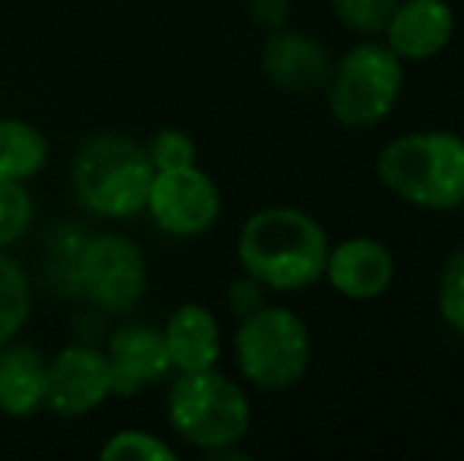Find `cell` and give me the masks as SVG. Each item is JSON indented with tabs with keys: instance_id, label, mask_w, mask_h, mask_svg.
Instances as JSON below:
<instances>
[{
	"instance_id": "11",
	"label": "cell",
	"mask_w": 464,
	"mask_h": 461,
	"mask_svg": "<svg viewBox=\"0 0 464 461\" xmlns=\"http://www.w3.org/2000/svg\"><path fill=\"white\" fill-rule=\"evenodd\" d=\"M323 278L348 301H376L395 282V256L376 237H348L338 246H329Z\"/></svg>"
},
{
	"instance_id": "14",
	"label": "cell",
	"mask_w": 464,
	"mask_h": 461,
	"mask_svg": "<svg viewBox=\"0 0 464 461\" xmlns=\"http://www.w3.org/2000/svg\"><path fill=\"white\" fill-rule=\"evenodd\" d=\"M165 348L174 363V373H189V370H208L221 357V326L215 313L202 303H180L168 316Z\"/></svg>"
},
{
	"instance_id": "21",
	"label": "cell",
	"mask_w": 464,
	"mask_h": 461,
	"mask_svg": "<svg viewBox=\"0 0 464 461\" xmlns=\"http://www.w3.org/2000/svg\"><path fill=\"white\" fill-rule=\"evenodd\" d=\"M436 307L449 329L464 335V246L446 259L436 288Z\"/></svg>"
},
{
	"instance_id": "5",
	"label": "cell",
	"mask_w": 464,
	"mask_h": 461,
	"mask_svg": "<svg viewBox=\"0 0 464 461\" xmlns=\"http://www.w3.org/2000/svg\"><path fill=\"white\" fill-rule=\"evenodd\" d=\"M401 57L376 38H363L332 61V76L325 82L329 111L344 130H370L382 123L401 99Z\"/></svg>"
},
{
	"instance_id": "23",
	"label": "cell",
	"mask_w": 464,
	"mask_h": 461,
	"mask_svg": "<svg viewBox=\"0 0 464 461\" xmlns=\"http://www.w3.org/2000/svg\"><path fill=\"white\" fill-rule=\"evenodd\" d=\"M227 303L237 316H250L253 310L266 307V284H259L256 278H250L244 272L240 278H234L227 288Z\"/></svg>"
},
{
	"instance_id": "13",
	"label": "cell",
	"mask_w": 464,
	"mask_h": 461,
	"mask_svg": "<svg viewBox=\"0 0 464 461\" xmlns=\"http://www.w3.org/2000/svg\"><path fill=\"white\" fill-rule=\"evenodd\" d=\"M455 35V13L446 0H398L382 42L401 63H423L449 48Z\"/></svg>"
},
{
	"instance_id": "15",
	"label": "cell",
	"mask_w": 464,
	"mask_h": 461,
	"mask_svg": "<svg viewBox=\"0 0 464 461\" xmlns=\"http://www.w3.org/2000/svg\"><path fill=\"white\" fill-rule=\"evenodd\" d=\"M48 357L29 345H0V414L35 418L44 411Z\"/></svg>"
},
{
	"instance_id": "18",
	"label": "cell",
	"mask_w": 464,
	"mask_h": 461,
	"mask_svg": "<svg viewBox=\"0 0 464 461\" xmlns=\"http://www.w3.org/2000/svg\"><path fill=\"white\" fill-rule=\"evenodd\" d=\"M32 218H35V206L25 184L0 174V250L23 240V234L32 228Z\"/></svg>"
},
{
	"instance_id": "19",
	"label": "cell",
	"mask_w": 464,
	"mask_h": 461,
	"mask_svg": "<svg viewBox=\"0 0 464 461\" xmlns=\"http://www.w3.org/2000/svg\"><path fill=\"white\" fill-rule=\"evenodd\" d=\"M98 456L102 461H174L178 452L149 430H117Z\"/></svg>"
},
{
	"instance_id": "24",
	"label": "cell",
	"mask_w": 464,
	"mask_h": 461,
	"mask_svg": "<svg viewBox=\"0 0 464 461\" xmlns=\"http://www.w3.org/2000/svg\"><path fill=\"white\" fill-rule=\"evenodd\" d=\"M250 16L266 32H278L291 19V0H250Z\"/></svg>"
},
{
	"instance_id": "22",
	"label": "cell",
	"mask_w": 464,
	"mask_h": 461,
	"mask_svg": "<svg viewBox=\"0 0 464 461\" xmlns=\"http://www.w3.org/2000/svg\"><path fill=\"white\" fill-rule=\"evenodd\" d=\"M149 158H152L155 171H174V168L196 165V142L193 136L178 127H165L152 136L146 146Z\"/></svg>"
},
{
	"instance_id": "4",
	"label": "cell",
	"mask_w": 464,
	"mask_h": 461,
	"mask_svg": "<svg viewBox=\"0 0 464 461\" xmlns=\"http://www.w3.org/2000/svg\"><path fill=\"white\" fill-rule=\"evenodd\" d=\"M168 420L174 433L202 452L240 446L250 433L253 411L246 392L221 370L178 373L168 389Z\"/></svg>"
},
{
	"instance_id": "20",
	"label": "cell",
	"mask_w": 464,
	"mask_h": 461,
	"mask_svg": "<svg viewBox=\"0 0 464 461\" xmlns=\"http://www.w3.org/2000/svg\"><path fill=\"white\" fill-rule=\"evenodd\" d=\"M395 6L398 0H332V13H335L338 23L363 38L382 35Z\"/></svg>"
},
{
	"instance_id": "10",
	"label": "cell",
	"mask_w": 464,
	"mask_h": 461,
	"mask_svg": "<svg viewBox=\"0 0 464 461\" xmlns=\"http://www.w3.org/2000/svg\"><path fill=\"white\" fill-rule=\"evenodd\" d=\"M104 357H108L111 395L117 399H133L174 373L161 329L142 326V322L117 329L104 348Z\"/></svg>"
},
{
	"instance_id": "2",
	"label": "cell",
	"mask_w": 464,
	"mask_h": 461,
	"mask_svg": "<svg viewBox=\"0 0 464 461\" xmlns=\"http://www.w3.org/2000/svg\"><path fill=\"white\" fill-rule=\"evenodd\" d=\"M376 178L401 203L430 212L464 206V139L449 130H414L376 155Z\"/></svg>"
},
{
	"instance_id": "6",
	"label": "cell",
	"mask_w": 464,
	"mask_h": 461,
	"mask_svg": "<svg viewBox=\"0 0 464 461\" xmlns=\"http://www.w3.org/2000/svg\"><path fill=\"white\" fill-rule=\"evenodd\" d=\"M237 370L259 392H285L310 370L313 339L306 322L287 307H259L240 316L234 335Z\"/></svg>"
},
{
	"instance_id": "9",
	"label": "cell",
	"mask_w": 464,
	"mask_h": 461,
	"mask_svg": "<svg viewBox=\"0 0 464 461\" xmlns=\"http://www.w3.org/2000/svg\"><path fill=\"white\" fill-rule=\"evenodd\" d=\"M111 399L108 357L95 345H67L48 357V392L44 408L57 418H86Z\"/></svg>"
},
{
	"instance_id": "7",
	"label": "cell",
	"mask_w": 464,
	"mask_h": 461,
	"mask_svg": "<svg viewBox=\"0 0 464 461\" xmlns=\"http://www.w3.org/2000/svg\"><path fill=\"white\" fill-rule=\"evenodd\" d=\"M76 284L104 313H127L142 301L149 265L140 244L123 234H95L76 253Z\"/></svg>"
},
{
	"instance_id": "16",
	"label": "cell",
	"mask_w": 464,
	"mask_h": 461,
	"mask_svg": "<svg viewBox=\"0 0 464 461\" xmlns=\"http://www.w3.org/2000/svg\"><path fill=\"white\" fill-rule=\"evenodd\" d=\"M51 158V142L38 127L16 117H0V174L13 180H29L44 171Z\"/></svg>"
},
{
	"instance_id": "12",
	"label": "cell",
	"mask_w": 464,
	"mask_h": 461,
	"mask_svg": "<svg viewBox=\"0 0 464 461\" xmlns=\"http://www.w3.org/2000/svg\"><path fill=\"white\" fill-rule=\"evenodd\" d=\"M259 63H263V73L272 86L294 95L319 92L332 76V57L325 44H319L306 32L287 29V25L269 32Z\"/></svg>"
},
{
	"instance_id": "3",
	"label": "cell",
	"mask_w": 464,
	"mask_h": 461,
	"mask_svg": "<svg viewBox=\"0 0 464 461\" xmlns=\"http://www.w3.org/2000/svg\"><path fill=\"white\" fill-rule=\"evenodd\" d=\"M155 165L146 146L121 133H98L80 146L70 184L82 206L102 218H133L146 212Z\"/></svg>"
},
{
	"instance_id": "17",
	"label": "cell",
	"mask_w": 464,
	"mask_h": 461,
	"mask_svg": "<svg viewBox=\"0 0 464 461\" xmlns=\"http://www.w3.org/2000/svg\"><path fill=\"white\" fill-rule=\"evenodd\" d=\"M32 313V284L25 269L0 250V345L13 341Z\"/></svg>"
},
{
	"instance_id": "1",
	"label": "cell",
	"mask_w": 464,
	"mask_h": 461,
	"mask_svg": "<svg viewBox=\"0 0 464 461\" xmlns=\"http://www.w3.org/2000/svg\"><path fill=\"white\" fill-rule=\"evenodd\" d=\"M329 234L304 209L269 206L244 222L237 234L240 269L266 291H304L316 284L329 259Z\"/></svg>"
},
{
	"instance_id": "8",
	"label": "cell",
	"mask_w": 464,
	"mask_h": 461,
	"mask_svg": "<svg viewBox=\"0 0 464 461\" xmlns=\"http://www.w3.org/2000/svg\"><path fill=\"white\" fill-rule=\"evenodd\" d=\"M146 212L171 237H199L218 222L221 193L215 180L196 165L155 171Z\"/></svg>"
}]
</instances>
